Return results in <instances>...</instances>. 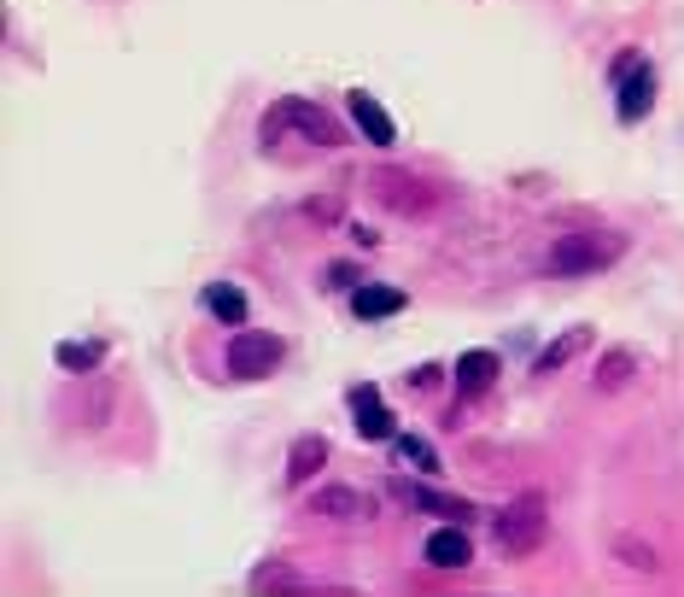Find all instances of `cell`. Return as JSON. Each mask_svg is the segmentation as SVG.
Wrapping results in <instances>:
<instances>
[{
    "instance_id": "6da1fadb",
    "label": "cell",
    "mask_w": 684,
    "mask_h": 597,
    "mask_svg": "<svg viewBox=\"0 0 684 597\" xmlns=\"http://www.w3.org/2000/svg\"><path fill=\"white\" fill-rule=\"evenodd\" d=\"M626 258V235L614 229H573L550 240V276H597Z\"/></svg>"
},
{
    "instance_id": "7a4b0ae2",
    "label": "cell",
    "mask_w": 684,
    "mask_h": 597,
    "mask_svg": "<svg viewBox=\"0 0 684 597\" xmlns=\"http://www.w3.org/2000/svg\"><path fill=\"white\" fill-rule=\"evenodd\" d=\"M491 533H497V550H504V557H532L550 533L545 498H538V492H521L515 504H504V516L491 522Z\"/></svg>"
},
{
    "instance_id": "3957f363",
    "label": "cell",
    "mask_w": 684,
    "mask_h": 597,
    "mask_svg": "<svg viewBox=\"0 0 684 597\" xmlns=\"http://www.w3.org/2000/svg\"><path fill=\"white\" fill-rule=\"evenodd\" d=\"M369 188H375V199L386 205V212H398V217H427L433 205H439V194H433L422 176H410V171H375Z\"/></svg>"
},
{
    "instance_id": "277c9868",
    "label": "cell",
    "mask_w": 684,
    "mask_h": 597,
    "mask_svg": "<svg viewBox=\"0 0 684 597\" xmlns=\"http://www.w3.org/2000/svg\"><path fill=\"white\" fill-rule=\"evenodd\" d=\"M281 352H287V346H281L276 334H258V328H240V334L228 340V375H235V381H263L269 369L281 363Z\"/></svg>"
},
{
    "instance_id": "5b68a950",
    "label": "cell",
    "mask_w": 684,
    "mask_h": 597,
    "mask_svg": "<svg viewBox=\"0 0 684 597\" xmlns=\"http://www.w3.org/2000/svg\"><path fill=\"white\" fill-rule=\"evenodd\" d=\"M276 123H293L304 141H317V147H345V130L322 106H310V100H281L276 117H263V130H276Z\"/></svg>"
},
{
    "instance_id": "8992f818",
    "label": "cell",
    "mask_w": 684,
    "mask_h": 597,
    "mask_svg": "<svg viewBox=\"0 0 684 597\" xmlns=\"http://www.w3.org/2000/svg\"><path fill=\"white\" fill-rule=\"evenodd\" d=\"M310 516H328V522H369L375 516V498L363 486H322L310 498Z\"/></svg>"
},
{
    "instance_id": "52a82bcc",
    "label": "cell",
    "mask_w": 684,
    "mask_h": 597,
    "mask_svg": "<svg viewBox=\"0 0 684 597\" xmlns=\"http://www.w3.org/2000/svg\"><path fill=\"white\" fill-rule=\"evenodd\" d=\"M351 416H357L363 440H392V410L381 404V387H351Z\"/></svg>"
},
{
    "instance_id": "ba28073f",
    "label": "cell",
    "mask_w": 684,
    "mask_h": 597,
    "mask_svg": "<svg viewBox=\"0 0 684 597\" xmlns=\"http://www.w3.org/2000/svg\"><path fill=\"white\" fill-rule=\"evenodd\" d=\"M655 106V71L650 65H638L632 76H620V100H614V112H620V123H638Z\"/></svg>"
},
{
    "instance_id": "9c48e42d",
    "label": "cell",
    "mask_w": 684,
    "mask_h": 597,
    "mask_svg": "<svg viewBox=\"0 0 684 597\" xmlns=\"http://www.w3.org/2000/svg\"><path fill=\"white\" fill-rule=\"evenodd\" d=\"M497 375H504L497 352H463V358H456V393H463V399H480Z\"/></svg>"
},
{
    "instance_id": "30bf717a",
    "label": "cell",
    "mask_w": 684,
    "mask_h": 597,
    "mask_svg": "<svg viewBox=\"0 0 684 597\" xmlns=\"http://www.w3.org/2000/svg\"><path fill=\"white\" fill-rule=\"evenodd\" d=\"M392 492H398L404 504L445 516V522H468V516H474V504H468V498H445V492H427V486H416V481H392Z\"/></svg>"
},
{
    "instance_id": "8fae6325",
    "label": "cell",
    "mask_w": 684,
    "mask_h": 597,
    "mask_svg": "<svg viewBox=\"0 0 684 597\" xmlns=\"http://www.w3.org/2000/svg\"><path fill=\"white\" fill-rule=\"evenodd\" d=\"M351 117H357L363 141H375V147H392V141H398V130H392V117H386V106H381L375 94L351 89Z\"/></svg>"
},
{
    "instance_id": "7c38bea8",
    "label": "cell",
    "mask_w": 684,
    "mask_h": 597,
    "mask_svg": "<svg viewBox=\"0 0 684 597\" xmlns=\"http://www.w3.org/2000/svg\"><path fill=\"white\" fill-rule=\"evenodd\" d=\"M427 563L433 568H468L474 563V539L463 533V522H450V527H439L427 539Z\"/></svg>"
},
{
    "instance_id": "4fadbf2b",
    "label": "cell",
    "mask_w": 684,
    "mask_h": 597,
    "mask_svg": "<svg viewBox=\"0 0 684 597\" xmlns=\"http://www.w3.org/2000/svg\"><path fill=\"white\" fill-rule=\"evenodd\" d=\"M351 311H357L363 322H381V317H398L404 311V294L386 281H363L357 294H351Z\"/></svg>"
},
{
    "instance_id": "5bb4252c",
    "label": "cell",
    "mask_w": 684,
    "mask_h": 597,
    "mask_svg": "<svg viewBox=\"0 0 684 597\" xmlns=\"http://www.w3.org/2000/svg\"><path fill=\"white\" fill-rule=\"evenodd\" d=\"M328 463V440L322 434H299L287 451V486H310V475Z\"/></svg>"
},
{
    "instance_id": "9a60e30c",
    "label": "cell",
    "mask_w": 684,
    "mask_h": 597,
    "mask_svg": "<svg viewBox=\"0 0 684 597\" xmlns=\"http://www.w3.org/2000/svg\"><path fill=\"white\" fill-rule=\"evenodd\" d=\"M632 375H638V352H632V346H614V352L597 358L591 387H597V393H620V387H626Z\"/></svg>"
},
{
    "instance_id": "2e32d148",
    "label": "cell",
    "mask_w": 684,
    "mask_h": 597,
    "mask_svg": "<svg viewBox=\"0 0 684 597\" xmlns=\"http://www.w3.org/2000/svg\"><path fill=\"white\" fill-rule=\"evenodd\" d=\"M585 346H591V328H568V334L562 340H550L545 346V352H538V375H556V369H562V363H573L579 352H585Z\"/></svg>"
},
{
    "instance_id": "e0dca14e",
    "label": "cell",
    "mask_w": 684,
    "mask_h": 597,
    "mask_svg": "<svg viewBox=\"0 0 684 597\" xmlns=\"http://www.w3.org/2000/svg\"><path fill=\"white\" fill-rule=\"evenodd\" d=\"M199 299H205V311H211V317H222L228 328H240V322H246V294H240L235 281H211Z\"/></svg>"
},
{
    "instance_id": "ac0fdd59",
    "label": "cell",
    "mask_w": 684,
    "mask_h": 597,
    "mask_svg": "<svg viewBox=\"0 0 684 597\" xmlns=\"http://www.w3.org/2000/svg\"><path fill=\"white\" fill-rule=\"evenodd\" d=\"M59 369H65V375H89V369H100V358H106V346L100 340H59Z\"/></svg>"
},
{
    "instance_id": "d6986e66",
    "label": "cell",
    "mask_w": 684,
    "mask_h": 597,
    "mask_svg": "<svg viewBox=\"0 0 684 597\" xmlns=\"http://www.w3.org/2000/svg\"><path fill=\"white\" fill-rule=\"evenodd\" d=\"M398 457H404V463H416L422 475H433V469H439V457H433V445H427V440H416V434H398Z\"/></svg>"
},
{
    "instance_id": "ffe728a7",
    "label": "cell",
    "mask_w": 684,
    "mask_h": 597,
    "mask_svg": "<svg viewBox=\"0 0 684 597\" xmlns=\"http://www.w3.org/2000/svg\"><path fill=\"white\" fill-rule=\"evenodd\" d=\"M252 586H258V591H269V586H304V580H299V574H287L281 563H269V568H258V574H252Z\"/></svg>"
},
{
    "instance_id": "44dd1931",
    "label": "cell",
    "mask_w": 684,
    "mask_h": 597,
    "mask_svg": "<svg viewBox=\"0 0 684 597\" xmlns=\"http://www.w3.org/2000/svg\"><path fill=\"white\" fill-rule=\"evenodd\" d=\"M614 550H620V557H626V568H644V574L655 568V550H650V545H638V539H620Z\"/></svg>"
},
{
    "instance_id": "7402d4cb",
    "label": "cell",
    "mask_w": 684,
    "mask_h": 597,
    "mask_svg": "<svg viewBox=\"0 0 684 597\" xmlns=\"http://www.w3.org/2000/svg\"><path fill=\"white\" fill-rule=\"evenodd\" d=\"M357 281V270H351V264H328V281L322 287H351Z\"/></svg>"
},
{
    "instance_id": "603a6c76",
    "label": "cell",
    "mask_w": 684,
    "mask_h": 597,
    "mask_svg": "<svg viewBox=\"0 0 684 597\" xmlns=\"http://www.w3.org/2000/svg\"><path fill=\"white\" fill-rule=\"evenodd\" d=\"M433 381H439V369H433V363H422L416 375H410V387H433Z\"/></svg>"
}]
</instances>
